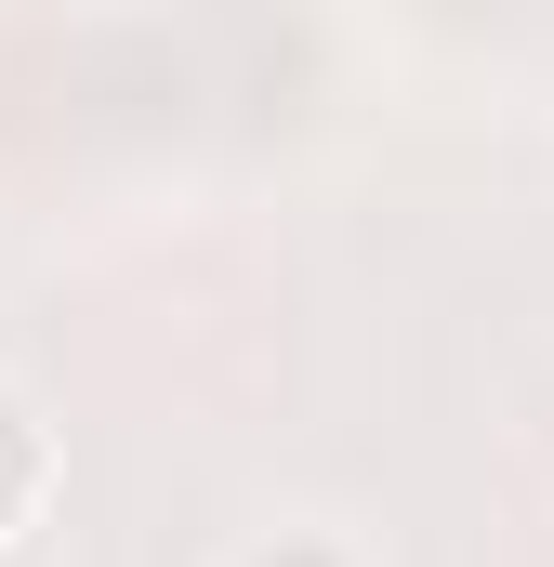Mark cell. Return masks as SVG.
Masks as SVG:
<instances>
[{"mask_svg":"<svg viewBox=\"0 0 554 567\" xmlns=\"http://www.w3.org/2000/svg\"><path fill=\"white\" fill-rule=\"evenodd\" d=\"M53 488H66V449H53V423H40V410L0 383V555H13V542L53 515Z\"/></svg>","mask_w":554,"mask_h":567,"instance_id":"1","label":"cell"},{"mask_svg":"<svg viewBox=\"0 0 554 567\" xmlns=\"http://www.w3.org/2000/svg\"><path fill=\"white\" fill-rule=\"evenodd\" d=\"M238 567H343V555H317V542H265V555H238Z\"/></svg>","mask_w":554,"mask_h":567,"instance_id":"2","label":"cell"}]
</instances>
